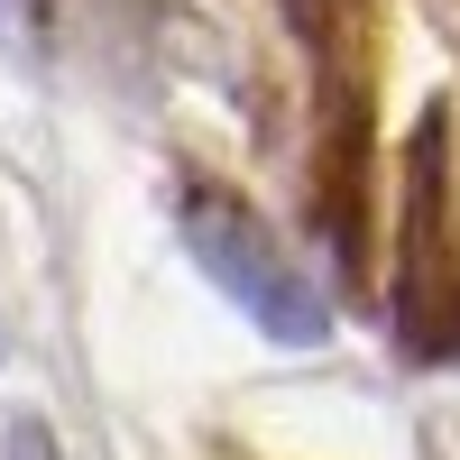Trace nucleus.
<instances>
[{
    "label": "nucleus",
    "instance_id": "nucleus-1",
    "mask_svg": "<svg viewBox=\"0 0 460 460\" xmlns=\"http://www.w3.org/2000/svg\"><path fill=\"white\" fill-rule=\"evenodd\" d=\"M184 249L203 258V277L240 304L267 341H323V332H332L323 286L295 267V249H286L249 203H230V194H184Z\"/></svg>",
    "mask_w": 460,
    "mask_h": 460
},
{
    "label": "nucleus",
    "instance_id": "nucleus-2",
    "mask_svg": "<svg viewBox=\"0 0 460 460\" xmlns=\"http://www.w3.org/2000/svg\"><path fill=\"white\" fill-rule=\"evenodd\" d=\"M0 460H65V451H56V433L37 424V414H19V424L0 433Z\"/></svg>",
    "mask_w": 460,
    "mask_h": 460
},
{
    "label": "nucleus",
    "instance_id": "nucleus-3",
    "mask_svg": "<svg viewBox=\"0 0 460 460\" xmlns=\"http://www.w3.org/2000/svg\"><path fill=\"white\" fill-rule=\"evenodd\" d=\"M0 37H10V47H37V37H47V0H0Z\"/></svg>",
    "mask_w": 460,
    "mask_h": 460
}]
</instances>
